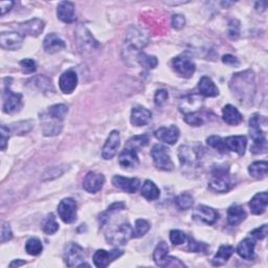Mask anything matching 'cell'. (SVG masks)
<instances>
[{"label":"cell","mask_w":268,"mask_h":268,"mask_svg":"<svg viewBox=\"0 0 268 268\" xmlns=\"http://www.w3.org/2000/svg\"><path fill=\"white\" fill-rule=\"evenodd\" d=\"M229 88L241 105L253 104L256 95V77L254 71L244 70L235 74L230 79Z\"/></svg>","instance_id":"1"},{"label":"cell","mask_w":268,"mask_h":268,"mask_svg":"<svg viewBox=\"0 0 268 268\" xmlns=\"http://www.w3.org/2000/svg\"><path fill=\"white\" fill-rule=\"evenodd\" d=\"M266 123L265 117L260 114H254L249 120V136L254 140L251 148L253 154H263L267 151L266 132L262 128V124Z\"/></svg>","instance_id":"2"},{"label":"cell","mask_w":268,"mask_h":268,"mask_svg":"<svg viewBox=\"0 0 268 268\" xmlns=\"http://www.w3.org/2000/svg\"><path fill=\"white\" fill-rule=\"evenodd\" d=\"M211 190L217 193H226L231 188V178L227 167H217L213 169L209 182Z\"/></svg>","instance_id":"3"},{"label":"cell","mask_w":268,"mask_h":268,"mask_svg":"<svg viewBox=\"0 0 268 268\" xmlns=\"http://www.w3.org/2000/svg\"><path fill=\"white\" fill-rule=\"evenodd\" d=\"M153 260L159 267H186L180 259L169 256V246L166 242H160L154 249Z\"/></svg>","instance_id":"4"},{"label":"cell","mask_w":268,"mask_h":268,"mask_svg":"<svg viewBox=\"0 0 268 268\" xmlns=\"http://www.w3.org/2000/svg\"><path fill=\"white\" fill-rule=\"evenodd\" d=\"M133 238V228L128 222H124L109 229L106 239L111 245H124Z\"/></svg>","instance_id":"5"},{"label":"cell","mask_w":268,"mask_h":268,"mask_svg":"<svg viewBox=\"0 0 268 268\" xmlns=\"http://www.w3.org/2000/svg\"><path fill=\"white\" fill-rule=\"evenodd\" d=\"M148 43V38L146 34L142 33L141 29L137 27H131L126 35L125 46L127 52H134L136 56L140 52L139 50L144 48Z\"/></svg>","instance_id":"6"},{"label":"cell","mask_w":268,"mask_h":268,"mask_svg":"<svg viewBox=\"0 0 268 268\" xmlns=\"http://www.w3.org/2000/svg\"><path fill=\"white\" fill-rule=\"evenodd\" d=\"M168 151L169 150L163 145H155L152 148L151 156L155 167L158 170L172 171L174 169V164Z\"/></svg>","instance_id":"7"},{"label":"cell","mask_w":268,"mask_h":268,"mask_svg":"<svg viewBox=\"0 0 268 268\" xmlns=\"http://www.w3.org/2000/svg\"><path fill=\"white\" fill-rule=\"evenodd\" d=\"M3 98H4V105H3L4 112L13 114L21 109L22 96L20 94H15L14 92H12L10 85L8 84H6Z\"/></svg>","instance_id":"8"},{"label":"cell","mask_w":268,"mask_h":268,"mask_svg":"<svg viewBox=\"0 0 268 268\" xmlns=\"http://www.w3.org/2000/svg\"><path fill=\"white\" fill-rule=\"evenodd\" d=\"M172 66L178 75L186 79H190L196 71L195 63L187 55H181L174 58Z\"/></svg>","instance_id":"9"},{"label":"cell","mask_w":268,"mask_h":268,"mask_svg":"<svg viewBox=\"0 0 268 268\" xmlns=\"http://www.w3.org/2000/svg\"><path fill=\"white\" fill-rule=\"evenodd\" d=\"M200 154L198 150L189 146L183 145L178 149V158H180L181 165L186 168H195L198 165Z\"/></svg>","instance_id":"10"},{"label":"cell","mask_w":268,"mask_h":268,"mask_svg":"<svg viewBox=\"0 0 268 268\" xmlns=\"http://www.w3.org/2000/svg\"><path fill=\"white\" fill-rule=\"evenodd\" d=\"M59 217L64 223H73L77 220V203L73 198H65L58 205Z\"/></svg>","instance_id":"11"},{"label":"cell","mask_w":268,"mask_h":268,"mask_svg":"<svg viewBox=\"0 0 268 268\" xmlns=\"http://www.w3.org/2000/svg\"><path fill=\"white\" fill-rule=\"evenodd\" d=\"M85 258L84 249L77 243H69L64 253V262L68 267H79Z\"/></svg>","instance_id":"12"},{"label":"cell","mask_w":268,"mask_h":268,"mask_svg":"<svg viewBox=\"0 0 268 268\" xmlns=\"http://www.w3.org/2000/svg\"><path fill=\"white\" fill-rule=\"evenodd\" d=\"M123 255L124 252L117 248L112 249L110 252H107L105 249H99L94 255V263L99 268H105Z\"/></svg>","instance_id":"13"},{"label":"cell","mask_w":268,"mask_h":268,"mask_svg":"<svg viewBox=\"0 0 268 268\" xmlns=\"http://www.w3.org/2000/svg\"><path fill=\"white\" fill-rule=\"evenodd\" d=\"M120 145H121L120 132L117 130H113L110 132L109 136L107 137V139L105 141V145H104L103 150H102L103 158L106 160L112 159L116 155L117 150L120 148Z\"/></svg>","instance_id":"14"},{"label":"cell","mask_w":268,"mask_h":268,"mask_svg":"<svg viewBox=\"0 0 268 268\" xmlns=\"http://www.w3.org/2000/svg\"><path fill=\"white\" fill-rule=\"evenodd\" d=\"M45 26V22L38 18L35 19L22 22L18 24V32H19L23 37L25 36H31V37H38V36L43 32Z\"/></svg>","instance_id":"15"},{"label":"cell","mask_w":268,"mask_h":268,"mask_svg":"<svg viewBox=\"0 0 268 268\" xmlns=\"http://www.w3.org/2000/svg\"><path fill=\"white\" fill-rule=\"evenodd\" d=\"M24 37L19 32L2 33L0 35V44L2 47L9 50L19 49L23 43Z\"/></svg>","instance_id":"16"},{"label":"cell","mask_w":268,"mask_h":268,"mask_svg":"<svg viewBox=\"0 0 268 268\" xmlns=\"http://www.w3.org/2000/svg\"><path fill=\"white\" fill-rule=\"evenodd\" d=\"M105 184V177L103 174L97 172H88L83 181V188L85 191L96 194L102 190Z\"/></svg>","instance_id":"17"},{"label":"cell","mask_w":268,"mask_h":268,"mask_svg":"<svg viewBox=\"0 0 268 268\" xmlns=\"http://www.w3.org/2000/svg\"><path fill=\"white\" fill-rule=\"evenodd\" d=\"M193 217L209 225H213L218 220L219 214L216 210H214L213 207H210L206 205H198L193 213Z\"/></svg>","instance_id":"18"},{"label":"cell","mask_w":268,"mask_h":268,"mask_svg":"<svg viewBox=\"0 0 268 268\" xmlns=\"http://www.w3.org/2000/svg\"><path fill=\"white\" fill-rule=\"evenodd\" d=\"M181 135V131L174 125L170 127H160L154 132V136L168 145H174Z\"/></svg>","instance_id":"19"},{"label":"cell","mask_w":268,"mask_h":268,"mask_svg":"<svg viewBox=\"0 0 268 268\" xmlns=\"http://www.w3.org/2000/svg\"><path fill=\"white\" fill-rule=\"evenodd\" d=\"M59 86L63 94L65 95L73 94L78 86V75L74 70L65 71L59 79Z\"/></svg>","instance_id":"20"},{"label":"cell","mask_w":268,"mask_h":268,"mask_svg":"<svg viewBox=\"0 0 268 268\" xmlns=\"http://www.w3.org/2000/svg\"><path fill=\"white\" fill-rule=\"evenodd\" d=\"M112 184L115 188L129 194L135 193L140 187V182L137 178H126L120 175H115L112 178Z\"/></svg>","instance_id":"21"},{"label":"cell","mask_w":268,"mask_h":268,"mask_svg":"<svg viewBox=\"0 0 268 268\" xmlns=\"http://www.w3.org/2000/svg\"><path fill=\"white\" fill-rule=\"evenodd\" d=\"M202 106V99L198 95H192L184 98L181 102L180 109L184 114L199 112Z\"/></svg>","instance_id":"22"},{"label":"cell","mask_w":268,"mask_h":268,"mask_svg":"<svg viewBox=\"0 0 268 268\" xmlns=\"http://www.w3.org/2000/svg\"><path fill=\"white\" fill-rule=\"evenodd\" d=\"M152 113L150 110L142 106H135L131 110V124L135 127L146 126V125L151 121Z\"/></svg>","instance_id":"23"},{"label":"cell","mask_w":268,"mask_h":268,"mask_svg":"<svg viewBox=\"0 0 268 268\" xmlns=\"http://www.w3.org/2000/svg\"><path fill=\"white\" fill-rule=\"evenodd\" d=\"M118 162L124 169H135L139 165V159L135 150L124 148L118 156Z\"/></svg>","instance_id":"24"},{"label":"cell","mask_w":268,"mask_h":268,"mask_svg":"<svg viewBox=\"0 0 268 268\" xmlns=\"http://www.w3.org/2000/svg\"><path fill=\"white\" fill-rule=\"evenodd\" d=\"M224 140L227 151H233L240 156L244 155L247 146V138L244 135L228 136Z\"/></svg>","instance_id":"25"},{"label":"cell","mask_w":268,"mask_h":268,"mask_svg":"<svg viewBox=\"0 0 268 268\" xmlns=\"http://www.w3.org/2000/svg\"><path fill=\"white\" fill-rule=\"evenodd\" d=\"M65 47L66 44L64 40H62L56 33L48 34L43 41V48L47 53L59 52Z\"/></svg>","instance_id":"26"},{"label":"cell","mask_w":268,"mask_h":268,"mask_svg":"<svg viewBox=\"0 0 268 268\" xmlns=\"http://www.w3.org/2000/svg\"><path fill=\"white\" fill-rule=\"evenodd\" d=\"M268 204V194L266 192L257 193L249 201V207L254 215H262L265 213Z\"/></svg>","instance_id":"27"},{"label":"cell","mask_w":268,"mask_h":268,"mask_svg":"<svg viewBox=\"0 0 268 268\" xmlns=\"http://www.w3.org/2000/svg\"><path fill=\"white\" fill-rule=\"evenodd\" d=\"M58 18L65 23H73L76 20L75 5L70 2H62L57 9Z\"/></svg>","instance_id":"28"},{"label":"cell","mask_w":268,"mask_h":268,"mask_svg":"<svg viewBox=\"0 0 268 268\" xmlns=\"http://www.w3.org/2000/svg\"><path fill=\"white\" fill-rule=\"evenodd\" d=\"M198 91L200 96L206 97V98H215L219 95V89L216 86V84L214 83V81L204 76L199 80L198 83Z\"/></svg>","instance_id":"29"},{"label":"cell","mask_w":268,"mask_h":268,"mask_svg":"<svg viewBox=\"0 0 268 268\" xmlns=\"http://www.w3.org/2000/svg\"><path fill=\"white\" fill-rule=\"evenodd\" d=\"M222 118L223 121L230 125V126H237L243 121V116L240 111L233 105H225L222 109Z\"/></svg>","instance_id":"30"},{"label":"cell","mask_w":268,"mask_h":268,"mask_svg":"<svg viewBox=\"0 0 268 268\" xmlns=\"http://www.w3.org/2000/svg\"><path fill=\"white\" fill-rule=\"evenodd\" d=\"M255 246L256 243L254 239L245 238L239 243L237 253L244 260H253L255 257Z\"/></svg>","instance_id":"31"},{"label":"cell","mask_w":268,"mask_h":268,"mask_svg":"<svg viewBox=\"0 0 268 268\" xmlns=\"http://www.w3.org/2000/svg\"><path fill=\"white\" fill-rule=\"evenodd\" d=\"M246 218V212L240 205L234 204L228 207L227 210V222L229 225H239Z\"/></svg>","instance_id":"32"},{"label":"cell","mask_w":268,"mask_h":268,"mask_svg":"<svg viewBox=\"0 0 268 268\" xmlns=\"http://www.w3.org/2000/svg\"><path fill=\"white\" fill-rule=\"evenodd\" d=\"M43 120H44V123L42 125V131L45 136L58 135L62 131V128H63L62 122L52 118L49 115L47 118L43 117Z\"/></svg>","instance_id":"33"},{"label":"cell","mask_w":268,"mask_h":268,"mask_svg":"<svg viewBox=\"0 0 268 268\" xmlns=\"http://www.w3.org/2000/svg\"><path fill=\"white\" fill-rule=\"evenodd\" d=\"M235 253V248L231 245H222L219 247L217 254L214 257L212 263L214 266H221L225 264L228 259Z\"/></svg>","instance_id":"34"},{"label":"cell","mask_w":268,"mask_h":268,"mask_svg":"<svg viewBox=\"0 0 268 268\" xmlns=\"http://www.w3.org/2000/svg\"><path fill=\"white\" fill-rule=\"evenodd\" d=\"M141 196L144 198H146L149 201H153L158 199L159 195H160V191L157 188V186L151 182V181H146L145 184L142 185L141 188Z\"/></svg>","instance_id":"35"},{"label":"cell","mask_w":268,"mask_h":268,"mask_svg":"<svg viewBox=\"0 0 268 268\" xmlns=\"http://www.w3.org/2000/svg\"><path fill=\"white\" fill-rule=\"evenodd\" d=\"M267 162H256L248 167V173L251 174L252 177L256 178V180H262V178H264L267 175Z\"/></svg>","instance_id":"36"},{"label":"cell","mask_w":268,"mask_h":268,"mask_svg":"<svg viewBox=\"0 0 268 268\" xmlns=\"http://www.w3.org/2000/svg\"><path fill=\"white\" fill-rule=\"evenodd\" d=\"M68 113V107L64 104L52 105L48 108V115L57 121L62 122Z\"/></svg>","instance_id":"37"},{"label":"cell","mask_w":268,"mask_h":268,"mask_svg":"<svg viewBox=\"0 0 268 268\" xmlns=\"http://www.w3.org/2000/svg\"><path fill=\"white\" fill-rule=\"evenodd\" d=\"M149 144V136L146 134H142V135H136L132 138H130L125 148H129L132 150H138L142 147H146Z\"/></svg>","instance_id":"38"},{"label":"cell","mask_w":268,"mask_h":268,"mask_svg":"<svg viewBox=\"0 0 268 268\" xmlns=\"http://www.w3.org/2000/svg\"><path fill=\"white\" fill-rule=\"evenodd\" d=\"M193 204H194L193 196L188 193H184L180 196H177L175 199V205L180 211L190 210L193 206Z\"/></svg>","instance_id":"39"},{"label":"cell","mask_w":268,"mask_h":268,"mask_svg":"<svg viewBox=\"0 0 268 268\" xmlns=\"http://www.w3.org/2000/svg\"><path fill=\"white\" fill-rule=\"evenodd\" d=\"M83 33H78L80 34L79 35V40H80V44L82 45V48L83 49H94L96 46H98V43L97 41L94 39L93 36L91 35V33H89L86 28H82Z\"/></svg>","instance_id":"40"},{"label":"cell","mask_w":268,"mask_h":268,"mask_svg":"<svg viewBox=\"0 0 268 268\" xmlns=\"http://www.w3.org/2000/svg\"><path fill=\"white\" fill-rule=\"evenodd\" d=\"M25 251L31 256H38L43 251V245L38 238H31L25 243Z\"/></svg>","instance_id":"41"},{"label":"cell","mask_w":268,"mask_h":268,"mask_svg":"<svg viewBox=\"0 0 268 268\" xmlns=\"http://www.w3.org/2000/svg\"><path fill=\"white\" fill-rule=\"evenodd\" d=\"M136 59H137L138 63L140 64V66H142V67L146 68V69H153L158 64V60H157L156 57L147 55L146 52H142V51H140L138 53Z\"/></svg>","instance_id":"42"},{"label":"cell","mask_w":268,"mask_h":268,"mask_svg":"<svg viewBox=\"0 0 268 268\" xmlns=\"http://www.w3.org/2000/svg\"><path fill=\"white\" fill-rule=\"evenodd\" d=\"M206 144L213 148L217 150L218 152L224 154L227 152V148H226V145H225V140L224 138L220 137V136H217V135H212L210 137L206 138Z\"/></svg>","instance_id":"43"},{"label":"cell","mask_w":268,"mask_h":268,"mask_svg":"<svg viewBox=\"0 0 268 268\" xmlns=\"http://www.w3.org/2000/svg\"><path fill=\"white\" fill-rule=\"evenodd\" d=\"M42 229L46 235H52L55 234L56 231L59 229V224L53 216V214H49L47 217L44 219L42 223Z\"/></svg>","instance_id":"44"},{"label":"cell","mask_w":268,"mask_h":268,"mask_svg":"<svg viewBox=\"0 0 268 268\" xmlns=\"http://www.w3.org/2000/svg\"><path fill=\"white\" fill-rule=\"evenodd\" d=\"M150 223L145 219H137L133 229V238H140L145 236L150 230Z\"/></svg>","instance_id":"45"},{"label":"cell","mask_w":268,"mask_h":268,"mask_svg":"<svg viewBox=\"0 0 268 268\" xmlns=\"http://www.w3.org/2000/svg\"><path fill=\"white\" fill-rule=\"evenodd\" d=\"M125 207H126V205H125L124 202H115V203L111 204L108 209H107V211L105 213L102 214V217L100 219L101 224L104 225L107 221H108V218L112 215V214L117 213L120 211H123Z\"/></svg>","instance_id":"46"},{"label":"cell","mask_w":268,"mask_h":268,"mask_svg":"<svg viewBox=\"0 0 268 268\" xmlns=\"http://www.w3.org/2000/svg\"><path fill=\"white\" fill-rule=\"evenodd\" d=\"M170 240L174 245H182L187 242L188 237L184 231L180 229H173L170 231Z\"/></svg>","instance_id":"47"},{"label":"cell","mask_w":268,"mask_h":268,"mask_svg":"<svg viewBox=\"0 0 268 268\" xmlns=\"http://www.w3.org/2000/svg\"><path fill=\"white\" fill-rule=\"evenodd\" d=\"M184 120L187 124L190 125V126H194V127H199L203 124V117L199 112L185 114Z\"/></svg>","instance_id":"48"},{"label":"cell","mask_w":268,"mask_h":268,"mask_svg":"<svg viewBox=\"0 0 268 268\" xmlns=\"http://www.w3.org/2000/svg\"><path fill=\"white\" fill-rule=\"evenodd\" d=\"M188 249L191 253H202V252H206L207 245L202 242H197L194 238L190 237Z\"/></svg>","instance_id":"49"},{"label":"cell","mask_w":268,"mask_h":268,"mask_svg":"<svg viewBox=\"0 0 268 268\" xmlns=\"http://www.w3.org/2000/svg\"><path fill=\"white\" fill-rule=\"evenodd\" d=\"M19 64H20L22 73L26 75L35 73L36 69H37V64H36V62L33 59H28V58L23 59L20 61Z\"/></svg>","instance_id":"50"},{"label":"cell","mask_w":268,"mask_h":268,"mask_svg":"<svg viewBox=\"0 0 268 268\" xmlns=\"http://www.w3.org/2000/svg\"><path fill=\"white\" fill-rule=\"evenodd\" d=\"M240 35V22L237 19H233L228 24V36L230 39H238Z\"/></svg>","instance_id":"51"},{"label":"cell","mask_w":268,"mask_h":268,"mask_svg":"<svg viewBox=\"0 0 268 268\" xmlns=\"http://www.w3.org/2000/svg\"><path fill=\"white\" fill-rule=\"evenodd\" d=\"M10 128L7 127L6 125H2V130H0V136H2V139H0V149L3 151L6 150L8 146V141L10 138Z\"/></svg>","instance_id":"52"},{"label":"cell","mask_w":268,"mask_h":268,"mask_svg":"<svg viewBox=\"0 0 268 268\" xmlns=\"http://www.w3.org/2000/svg\"><path fill=\"white\" fill-rule=\"evenodd\" d=\"M32 81L35 83L36 86H37L39 89H41V91H43V92H46L47 89H49L51 87L50 81L43 76H39L37 78L33 79Z\"/></svg>","instance_id":"53"},{"label":"cell","mask_w":268,"mask_h":268,"mask_svg":"<svg viewBox=\"0 0 268 268\" xmlns=\"http://www.w3.org/2000/svg\"><path fill=\"white\" fill-rule=\"evenodd\" d=\"M169 99V94L165 89H160V91H157L155 93L154 97V102L157 106H163Z\"/></svg>","instance_id":"54"},{"label":"cell","mask_w":268,"mask_h":268,"mask_svg":"<svg viewBox=\"0 0 268 268\" xmlns=\"http://www.w3.org/2000/svg\"><path fill=\"white\" fill-rule=\"evenodd\" d=\"M13 238L11 226L8 222H4L2 226V243H6Z\"/></svg>","instance_id":"55"},{"label":"cell","mask_w":268,"mask_h":268,"mask_svg":"<svg viewBox=\"0 0 268 268\" xmlns=\"http://www.w3.org/2000/svg\"><path fill=\"white\" fill-rule=\"evenodd\" d=\"M251 235L253 238H255L257 240L265 239L267 236V224H264L260 227L254 229L253 231H251Z\"/></svg>","instance_id":"56"},{"label":"cell","mask_w":268,"mask_h":268,"mask_svg":"<svg viewBox=\"0 0 268 268\" xmlns=\"http://www.w3.org/2000/svg\"><path fill=\"white\" fill-rule=\"evenodd\" d=\"M186 25V19L183 15H174L172 18V26L176 29H182Z\"/></svg>","instance_id":"57"},{"label":"cell","mask_w":268,"mask_h":268,"mask_svg":"<svg viewBox=\"0 0 268 268\" xmlns=\"http://www.w3.org/2000/svg\"><path fill=\"white\" fill-rule=\"evenodd\" d=\"M222 62H223V64H225V65L233 66V67H237V66H239V64H240L239 60H238L235 56H233V55H224V56L222 57Z\"/></svg>","instance_id":"58"},{"label":"cell","mask_w":268,"mask_h":268,"mask_svg":"<svg viewBox=\"0 0 268 268\" xmlns=\"http://www.w3.org/2000/svg\"><path fill=\"white\" fill-rule=\"evenodd\" d=\"M14 6V2H2L0 3V14L2 16L6 15L8 12L12 10Z\"/></svg>","instance_id":"59"},{"label":"cell","mask_w":268,"mask_h":268,"mask_svg":"<svg viewBox=\"0 0 268 268\" xmlns=\"http://www.w3.org/2000/svg\"><path fill=\"white\" fill-rule=\"evenodd\" d=\"M267 5H268L267 2H264V3H262V2L257 3V4H256V10H257L258 12H264V11L266 10V8H267Z\"/></svg>","instance_id":"60"},{"label":"cell","mask_w":268,"mask_h":268,"mask_svg":"<svg viewBox=\"0 0 268 268\" xmlns=\"http://www.w3.org/2000/svg\"><path fill=\"white\" fill-rule=\"evenodd\" d=\"M24 264H26L25 261L20 260V259H18V260H14V261L10 264V267H19V266H22V265H24Z\"/></svg>","instance_id":"61"}]
</instances>
